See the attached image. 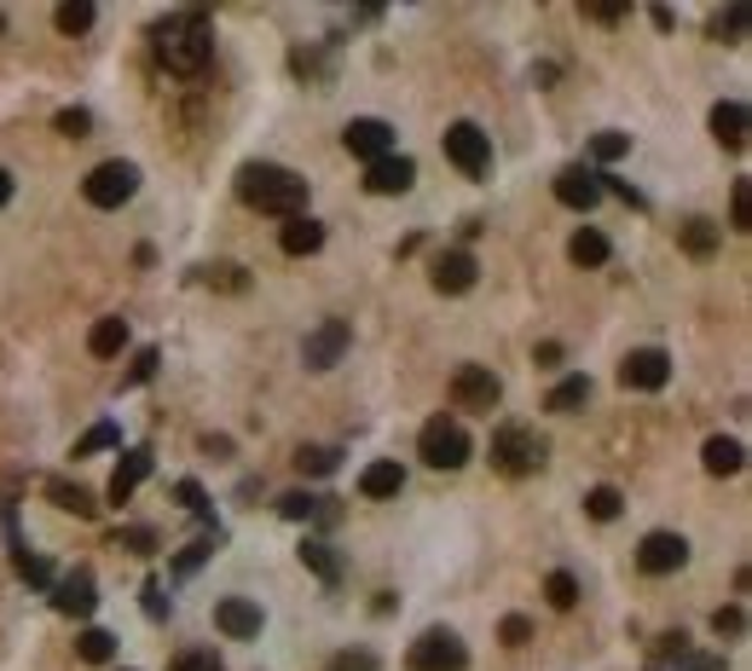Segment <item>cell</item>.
<instances>
[{"instance_id":"7402d4cb","label":"cell","mask_w":752,"mask_h":671,"mask_svg":"<svg viewBox=\"0 0 752 671\" xmlns=\"http://www.w3.org/2000/svg\"><path fill=\"white\" fill-rule=\"evenodd\" d=\"M122 348H128V319H99L88 331V354L93 359H116Z\"/></svg>"},{"instance_id":"60d3db41","label":"cell","mask_w":752,"mask_h":671,"mask_svg":"<svg viewBox=\"0 0 752 671\" xmlns=\"http://www.w3.org/2000/svg\"><path fill=\"white\" fill-rule=\"evenodd\" d=\"M741 625H747L741 608H718V614H713V632L718 637H741Z\"/></svg>"},{"instance_id":"5bb4252c","label":"cell","mask_w":752,"mask_h":671,"mask_svg":"<svg viewBox=\"0 0 752 671\" xmlns=\"http://www.w3.org/2000/svg\"><path fill=\"white\" fill-rule=\"evenodd\" d=\"M53 608H58V614H76V620L93 614L99 591H93V574H88V567H76V574H65V579L53 585Z\"/></svg>"},{"instance_id":"74e56055","label":"cell","mask_w":752,"mask_h":671,"mask_svg":"<svg viewBox=\"0 0 752 671\" xmlns=\"http://www.w3.org/2000/svg\"><path fill=\"white\" fill-rule=\"evenodd\" d=\"M174 498H180V510H192V516L209 510V493H203L197 481H180V486H174Z\"/></svg>"},{"instance_id":"d6986e66","label":"cell","mask_w":752,"mask_h":671,"mask_svg":"<svg viewBox=\"0 0 752 671\" xmlns=\"http://www.w3.org/2000/svg\"><path fill=\"white\" fill-rule=\"evenodd\" d=\"M278 250L284 255H319L324 250V227L313 215H296V220H284V232H278Z\"/></svg>"},{"instance_id":"d590c367","label":"cell","mask_w":752,"mask_h":671,"mask_svg":"<svg viewBox=\"0 0 752 671\" xmlns=\"http://www.w3.org/2000/svg\"><path fill=\"white\" fill-rule=\"evenodd\" d=\"M625 151H632V134H597V139H591V157H597V162H614V157H625Z\"/></svg>"},{"instance_id":"ba28073f","label":"cell","mask_w":752,"mask_h":671,"mask_svg":"<svg viewBox=\"0 0 752 671\" xmlns=\"http://www.w3.org/2000/svg\"><path fill=\"white\" fill-rule=\"evenodd\" d=\"M498 400H504V382L486 371V365H458V377H452V405L458 412H493Z\"/></svg>"},{"instance_id":"ab89813d","label":"cell","mask_w":752,"mask_h":671,"mask_svg":"<svg viewBox=\"0 0 752 671\" xmlns=\"http://www.w3.org/2000/svg\"><path fill=\"white\" fill-rule=\"evenodd\" d=\"M18 574H24L30 585H47V579H53V567L41 562V556H30V551H18Z\"/></svg>"},{"instance_id":"8d00e7d4","label":"cell","mask_w":752,"mask_h":671,"mask_svg":"<svg viewBox=\"0 0 752 671\" xmlns=\"http://www.w3.org/2000/svg\"><path fill=\"white\" fill-rule=\"evenodd\" d=\"M105 446H122L116 423H99V429H88V440L76 446V458H88V452H105Z\"/></svg>"},{"instance_id":"2e32d148","label":"cell","mask_w":752,"mask_h":671,"mask_svg":"<svg viewBox=\"0 0 752 671\" xmlns=\"http://www.w3.org/2000/svg\"><path fill=\"white\" fill-rule=\"evenodd\" d=\"M301 354H308L313 371H331V365L348 354V324H342V319H324L319 331L308 336V348H301Z\"/></svg>"},{"instance_id":"e0dca14e","label":"cell","mask_w":752,"mask_h":671,"mask_svg":"<svg viewBox=\"0 0 752 671\" xmlns=\"http://www.w3.org/2000/svg\"><path fill=\"white\" fill-rule=\"evenodd\" d=\"M215 625H220V632H227V637H261V608L250 602V597H227V602H220L215 608Z\"/></svg>"},{"instance_id":"4316f807","label":"cell","mask_w":752,"mask_h":671,"mask_svg":"<svg viewBox=\"0 0 752 671\" xmlns=\"http://www.w3.org/2000/svg\"><path fill=\"white\" fill-rule=\"evenodd\" d=\"M76 655L88 660V666H105V660L116 655V637H111V632H99V625H88V632L76 637Z\"/></svg>"},{"instance_id":"7dc6e473","label":"cell","mask_w":752,"mask_h":671,"mask_svg":"<svg viewBox=\"0 0 752 671\" xmlns=\"http://www.w3.org/2000/svg\"><path fill=\"white\" fill-rule=\"evenodd\" d=\"M527 637H533V625H527L521 614H510V620H504V643H510V648H516V643H527Z\"/></svg>"},{"instance_id":"f907efd6","label":"cell","mask_w":752,"mask_h":671,"mask_svg":"<svg viewBox=\"0 0 752 671\" xmlns=\"http://www.w3.org/2000/svg\"><path fill=\"white\" fill-rule=\"evenodd\" d=\"M585 18H597V24H620L625 7H585Z\"/></svg>"},{"instance_id":"277c9868","label":"cell","mask_w":752,"mask_h":671,"mask_svg":"<svg viewBox=\"0 0 752 671\" xmlns=\"http://www.w3.org/2000/svg\"><path fill=\"white\" fill-rule=\"evenodd\" d=\"M463 666H470V648L458 632H440V625L405 648V671H463Z\"/></svg>"},{"instance_id":"c3c4849f","label":"cell","mask_w":752,"mask_h":671,"mask_svg":"<svg viewBox=\"0 0 752 671\" xmlns=\"http://www.w3.org/2000/svg\"><path fill=\"white\" fill-rule=\"evenodd\" d=\"M209 284H220V290H243L250 278H243L238 267H215V273H209Z\"/></svg>"},{"instance_id":"1f68e13d","label":"cell","mask_w":752,"mask_h":671,"mask_svg":"<svg viewBox=\"0 0 752 671\" xmlns=\"http://www.w3.org/2000/svg\"><path fill=\"white\" fill-rule=\"evenodd\" d=\"M319 504H324V498H313V493H284V498H278V516H284V521H313Z\"/></svg>"},{"instance_id":"f6af8a7d","label":"cell","mask_w":752,"mask_h":671,"mask_svg":"<svg viewBox=\"0 0 752 671\" xmlns=\"http://www.w3.org/2000/svg\"><path fill=\"white\" fill-rule=\"evenodd\" d=\"M655 655H660V660H672V655L683 660V655H689V637H683V632H666V637L655 643Z\"/></svg>"},{"instance_id":"3957f363","label":"cell","mask_w":752,"mask_h":671,"mask_svg":"<svg viewBox=\"0 0 752 671\" xmlns=\"http://www.w3.org/2000/svg\"><path fill=\"white\" fill-rule=\"evenodd\" d=\"M417 452L429 470H463V463H470V429H463L458 417H435L429 429H423Z\"/></svg>"},{"instance_id":"ac0fdd59","label":"cell","mask_w":752,"mask_h":671,"mask_svg":"<svg viewBox=\"0 0 752 671\" xmlns=\"http://www.w3.org/2000/svg\"><path fill=\"white\" fill-rule=\"evenodd\" d=\"M146 481H151V452H139V446H134V452H122L116 475H111V498H116V504H128Z\"/></svg>"},{"instance_id":"4dcf8cb0","label":"cell","mask_w":752,"mask_h":671,"mask_svg":"<svg viewBox=\"0 0 752 671\" xmlns=\"http://www.w3.org/2000/svg\"><path fill=\"white\" fill-rule=\"evenodd\" d=\"M296 470H301V475H331V470H336V452H331V446H301V452H296Z\"/></svg>"},{"instance_id":"5b68a950","label":"cell","mask_w":752,"mask_h":671,"mask_svg":"<svg viewBox=\"0 0 752 671\" xmlns=\"http://www.w3.org/2000/svg\"><path fill=\"white\" fill-rule=\"evenodd\" d=\"M493 463L504 475H533V470H544V440L533 429H521V423H504L493 435Z\"/></svg>"},{"instance_id":"bcb514c9","label":"cell","mask_w":752,"mask_h":671,"mask_svg":"<svg viewBox=\"0 0 752 671\" xmlns=\"http://www.w3.org/2000/svg\"><path fill=\"white\" fill-rule=\"evenodd\" d=\"M151 377H157V348H139V359H134L128 382H151Z\"/></svg>"},{"instance_id":"f1b7e54d","label":"cell","mask_w":752,"mask_h":671,"mask_svg":"<svg viewBox=\"0 0 752 671\" xmlns=\"http://www.w3.org/2000/svg\"><path fill=\"white\" fill-rule=\"evenodd\" d=\"M53 24L65 30V35H88L93 30V7H88V0H65V7L53 12Z\"/></svg>"},{"instance_id":"484cf974","label":"cell","mask_w":752,"mask_h":671,"mask_svg":"<svg viewBox=\"0 0 752 671\" xmlns=\"http://www.w3.org/2000/svg\"><path fill=\"white\" fill-rule=\"evenodd\" d=\"M47 493H53V504H58V510H70V516H81V521H93V510H99V504H93V493H88V486H70V481H53V486H47Z\"/></svg>"},{"instance_id":"6da1fadb","label":"cell","mask_w":752,"mask_h":671,"mask_svg":"<svg viewBox=\"0 0 752 671\" xmlns=\"http://www.w3.org/2000/svg\"><path fill=\"white\" fill-rule=\"evenodd\" d=\"M238 197L261 215H278V220H296L308 209V180L296 169H278V162H243L238 169Z\"/></svg>"},{"instance_id":"e575fe53","label":"cell","mask_w":752,"mask_h":671,"mask_svg":"<svg viewBox=\"0 0 752 671\" xmlns=\"http://www.w3.org/2000/svg\"><path fill=\"white\" fill-rule=\"evenodd\" d=\"M683 243H689V255H713V243H718L713 220H689V227H683Z\"/></svg>"},{"instance_id":"f35d334b","label":"cell","mask_w":752,"mask_h":671,"mask_svg":"<svg viewBox=\"0 0 752 671\" xmlns=\"http://www.w3.org/2000/svg\"><path fill=\"white\" fill-rule=\"evenodd\" d=\"M116 544H128V551L151 556V551H157V533H151V527H128V533H116Z\"/></svg>"},{"instance_id":"db71d44e","label":"cell","mask_w":752,"mask_h":671,"mask_svg":"<svg viewBox=\"0 0 752 671\" xmlns=\"http://www.w3.org/2000/svg\"><path fill=\"white\" fill-rule=\"evenodd\" d=\"M7 203H12V174L0 169V209H7Z\"/></svg>"},{"instance_id":"816d5d0a","label":"cell","mask_w":752,"mask_h":671,"mask_svg":"<svg viewBox=\"0 0 752 671\" xmlns=\"http://www.w3.org/2000/svg\"><path fill=\"white\" fill-rule=\"evenodd\" d=\"M689 671H724V660H713V655H689Z\"/></svg>"},{"instance_id":"7c38bea8","label":"cell","mask_w":752,"mask_h":671,"mask_svg":"<svg viewBox=\"0 0 752 671\" xmlns=\"http://www.w3.org/2000/svg\"><path fill=\"white\" fill-rule=\"evenodd\" d=\"M683 562H689V539L683 533H648L637 544V567H643V574H678Z\"/></svg>"},{"instance_id":"f5cc1de1","label":"cell","mask_w":752,"mask_h":671,"mask_svg":"<svg viewBox=\"0 0 752 671\" xmlns=\"http://www.w3.org/2000/svg\"><path fill=\"white\" fill-rule=\"evenodd\" d=\"M336 671H377V660H371V655H359V660H342Z\"/></svg>"},{"instance_id":"7a4b0ae2","label":"cell","mask_w":752,"mask_h":671,"mask_svg":"<svg viewBox=\"0 0 752 671\" xmlns=\"http://www.w3.org/2000/svg\"><path fill=\"white\" fill-rule=\"evenodd\" d=\"M151 41H157V58L174 76H203V70H209V58H215V30H209V18H203V12L162 18Z\"/></svg>"},{"instance_id":"cb8c5ba5","label":"cell","mask_w":752,"mask_h":671,"mask_svg":"<svg viewBox=\"0 0 752 671\" xmlns=\"http://www.w3.org/2000/svg\"><path fill=\"white\" fill-rule=\"evenodd\" d=\"M567 255H574L579 267H602V261L614 255V250H608V238H602L597 227H579V232H574V243H567Z\"/></svg>"},{"instance_id":"9a60e30c","label":"cell","mask_w":752,"mask_h":671,"mask_svg":"<svg viewBox=\"0 0 752 671\" xmlns=\"http://www.w3.org/2000/svg\"><path fill=\"white\" fill-rule=\"evenodd\" d=\"M475 278H481V267H475L470 250H446V255L435 261V290H440V296H470Z\"/></svg>"},{"instance_id":"836d02e7","label":"cell","mask_w":752,"mask_h":671,"mask_svg":"<svg viewBox=\"0 0 752 671\" xmlns=\"http://www.w3.org/2000/svg\"><path fill=\"white\" fill-rule=\"evenodd\" d=\"M747 203H752V186H747V180H736V192H729V227H736V232H752V209H747Z\"/></svg>"},{"instance_id":"d4e9b609","label":"cell","mask_w":752,"mask_h":671,"mask_svg":"<svg viewBox=\"0 0 752 671\" xmlns=\"http://www.w3.org/2000/svg\"><path fill=\"white\" fill-rule=\"evenodd\" d=\"M591 400V377H567V382H556L551 389V400H544V412H579V405Z\"/></svg>"},{"instance_id":"f546056e","label":"cell","mask_w":752,"mask_h":671,"mask_svg":"<svg viewBox=\"0 0 752 671\" xmlns=\"http://www.w3.org/2000/svg\"><path fill=\"white\" fill-rule=\"evenodd\" d=\"M585 510H591V521H614L625 510L620 486H591V493H585Z\"/></svg>"},{"instance_id":"b9f144b4","label":"cell","mask_w":752,"mask_h":671,"mask_svg":"<svg viewBox=\"0 0 752 671\" xmlns=\"http://www.w3.org/2000/svg\"><path fill=\"white\" fill-rule=\"evenodd\" d=\"M174 671H220V660L209 655V648H192V655H180Z\"/></svg>"},{"instance_id":"8992f818","label":"cell","mask_w":752,"mask_h":671,"mask_svg":"<svg viewBox=\"0 0 752 671\" xmlns=\"http://www.w3.org/2000/svg\"><path fill=\"white\" fill-rule=\"evenodd\" d=\"M139 192V169L134 162H99V169L81 180V197L93 203V209H122Z\"/></svg>"},{"instance_id":"ffe728a7","label":"cell","mask_w":752,"mask_h":671,"mask_svg":"<svg viewBox=\"0 0 752 671\" xmlns=\"http://www.w3.org/2000/svg\"><path fill=\"white\" fill-rule=\"evenodd\" d=\"M713 139L729 151L747 146V105L741 99H724V105H713Z\"/></svg>"},{"instance_id":"ee69618b","label":"cell","mask_w":752,"mask_h":671,"mask_svg":"<svg viewBox=\"0 0 752 671\" xmlns=\"http://www.w3.org/2000/svg\"><path fill=\"white\" fill-rule=\"evenodd\" d=\"M718 35H729V41H741V35H747V7H729V12L718 18Z\"/></svg>"},{"instance_id":"30bf717a","label":"cell","mask_w":752,"mask_h":671,"mask_svg":"<svg viewBox=\"0 0 752 671\" xmlns=\"http://www.w3.org/2000/svg\"><path fill=\"white\" fill-rule=\"evenodd\" d=\"M342 146H348L359 162H377V157H394V128L382 116H354L342 128Z\"/></svg>"},{"instance_id":"d6a6232c","label":"cell","mask_w":752,"mask_h":671,"mask_svg":"<svg viewBox=\"0 0 752 671\" xmlns=\"http://www.w3.org/2000/svg\"><path fill=\"white\" fill-rule=\"evenodd\" d=\"M544 597H551V608H562V614H567V608L579 602V579L574 574H551V579H544Z\"/></svg>"},{"instance_id":"11a10c76","label":"cell","mask_w":752,"mask_h":671,"mask_svg":"<svg viewBox=\"0 0 752 671\" xmlns=\"http://www.w3.org/2000/svg\"><path fill=\"white\" fill-rule=\"evenodd\" d=\"M0 35H7V12H0Z\"/></svg>"},{"instance_id":"681fc988","label":"cell","mask_w":752,"mask_h":671,"mask_svg":"<svg viewBox=\"0 0 752 671\" xmlns=\"http://www.w3.org/2000/svg\"><path fill=\"white\" fill-rule=\"evenodd\" d=\"M209 551H215V539H197V544H192V551H186V556H180V574H192V567H197L203 556H209Z\"/></svg>"},{"instance_id":"9c48e42d","label":"cell","mask_w":752,"mask_h":671,"mask_svg":"<svg viewBox=\"0 0 752 671\" xmlns=\"http://www.w3.org/2000/svg\"><path fill=\"white\" fill-rule=\"evenodd\" d=\"M620 382L637 389V394H655V389L672 382V359H666V348H632L620 359Z\"/></svg>"},{"instance_id":"603a6c76","label":"cell","mask_w":752,"mask_h":671,"mask_svg":"<svg viewBox=\"0 0 752 671\" xmlns=\"http://www.w3.org/2000/svg\"><path fill=\"white\" fill-rule=\"evenodd\" d=\"M400 486H405V470H400V463H389V458L371 463V470L359 475V493H365V498H394Z\"/></svg>"},{"instance_id":"44dd1931","label":"cell","mask_w":752,"mask_h":671,"mask_svg":"<svg viewBox=\"0 0 752 671\" xmlns=\"http://www.w3.org/2000/svg\"><path fill=\"white\" fill-rule=\"evenodd\" d=\"M701 463H706V475H741L747 446H741V440H724V435H713V440L701 446Z\"/></svg>"},{"instance_id":"9f6ffc18","label":"cell","mask_w":752,"mask_h":671,"mask_svg":"<svg viewBox=\"0 0 752 671\" xmlns=\"http://www.w3.org/2000/svg\"><path fill=\"white\" fill-rule=\"evenodd\" d=\"M655 671H660V666H655Z\"/></svg>"},{"instance_id":"7bdbcfd3","label":"cell","mask_w":752,"mask_h":671,"mask_svg":"<svg viewBox=\"0 0 752 671\" xmlns=\"http://www.w3.org/2000/svg\"><path fill=\"white\" fill-rule=\"evenodd\" d=\"M93 128V116L88 111H58V134H70V139H81Z\"/></svg>"},{"instance_id":"8fae6325","label":"cell","mask_w":752,"mask_h":671,"mask_svg":"<svg viewBox=\"0 0 752 671\" xmlns=\"http://www.w3.org/2000/svg\"><path fill=\"white\" fill-rule=\"evenodd\" d=\"M412 186H417V162L412 157H377V162H365V192L400 197V192H412Z\"/></svg>"},{"instance_id":"83f0119b","label":"cell","mask_w":752,"mask_h":671,"mask_svg":"<svg viewBox=\"0 0 752 671\" xmlns=\"http://www.w3.org/2000/svg\"><path fill=\"white\" fill-rule=\"evenodd\" d=\"M301 562H308V567H313V574H319L324 585H336V579H342V562L331 556V544H319V539H308V544H301Z\"/></svg>"},{"instance_id":"52a82bcc","label":"cell","mask_w":752,"mask_h":671,"mask_svg":"<svg viewBox=\"0 0 752 671\" xmlns=\"http://www.w3.org/2000/svg\"><path fill=\"white\" fill-rule=\"evenodd\" d=\"M446 157H452L470 180L493 174V139H486L475 122H452V128H446Z\"/></svg>"},{"instance_id":"4fadbf2b","label":"cell","mask_w":752,"mask_h":671,"mask_svg":"<svg viewBox=\"0 0 752 671\" xmlns=\"http://www.w3.org/2000/svg\"><path fill=\"white\" fill-rule=\"evenodd\" d=\"M556 203H567V209L591 215L602 203V174L597 169H562L556 174Z\"/></svg>"}]
</instances>
